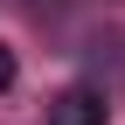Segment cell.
Listing matches in <instances>:
<instances>
[{
	"label": "cell",
	"instance_id": "cell-2",
	"mask_svg": "<svg viewBox=\"0 0 125 125\" xmlns=\"http://www.w3.org/2000/svg\"><path fill=\"white\" fill-rule=\"evenodd\" d=\"M0 90H14V49L0 42Z\"/></svg>",
	"mask_w": 125,
	"mask_h": 125
},
{
	"label": "cell",
	"instance_id": "cell-1",
	"mask_svg": "<svg viewBox=\"0 0 125 125\" xmlns=\"http://www.w3.org/2000/svg\"><path fill=\"white\" fill-rule=\"evenodd\" d=\"M104 118H111V104H104V90H90V83H70V90L49 97V125H104Z\"/></svg>",
	"mask_w": 125,
	"mask_h": 125
}]
</instances>
